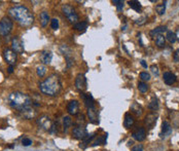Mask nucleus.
Listing matches in <instances>:
<instances>
[{"mask_svg":"<svg viewBox=\"0 0 179 151\" xmlns=\"http://www.w3.org/2000/svg\"><path fill=\"white\" fill-rule=\"evenodd\" d=\"M172 134V128L168 121H163L162 123V133H160V137L166 138Z\"/></svg>","mask_w":179,"mask_h":151,"instance_id":"nucleus-19","label":"nucleus"},{"mask_svg":"<svg viewBox=\"0 0 179 151\" xmlns=\"http://www.w3.org/2000/svg\"><path fill=\"white\" fill-rule=\"evenodd\" d=\"M148 85H147V83H145L143 81H141V82H139L138 83V89L141 92H146L148 91Z\"/></svg>","mask_w":179,"mask_h":151,"instance_id":"nucleus-34","label":"nucleus"},{"mask_svg":"<svg viewBox=\"0 0 179 151\" xmlns=\"http://www.w3.org/2000/svg\"><path fill=\"white\" fill-rule=\"evenodd\" d=\"M51 26L54 30H58L59 29V21L57 18H52L51 21Z\"/></svg>","mask_w":179,"mask_h":151,"instance_id":"nucleus-38","label":"nucleus"},{"mask_svg":"<svg viewBox=\"0 0 179 151\" xmlns=\"http://www.w3.org/2000/svg\"><path fill=\"white\" fill-rule=\"evenodd\" d=\"M8 14L22 27H30L34 23L33 14L29 8L24 5L12 6L8 9Z\"/></svg>","mask_w":179,"mask_h":151,"instance_id":"nucleus-1","label":"nucleus"},{"mask_svg":"<svg viewBox=\"0 0 179 151\" xmlns=\"http://www.w3.org/2000/svg\"><path fill=\"white\" fill-rule=\"evenodd\" d=\"M132 137H133V139L137 140L138 142H141V141L144 140L145 137H146V131H145L144 128H140V129H136V131L133 133Z\"/></svg>","mask_w":179,"mask_h":151,"instance_id":"nucleus-16","label":"nucleus"},{"mask_svg":"<svg viewBox=\"0 0 179 151\" xmlns=\"http://www.w3.org/2000/svg\"><path fill=\"white\" fill-rule=\"evenodd\" d=\"M40 25H41V27H46V25L48 24V21L51 20V18H49L48 14L46 11H42L40 12Z\"/></svg>","mask_w":179,"mask_h":151,"instance_id":"nucleus-23","label":"nucleus"},{"mask_svg":"<svg viewBox=\"0 0 179 151\" xmlns=\"http://www.w3.org/2000/svg\"><path fill=\"white\" fill-rule=\"evenodd\" d=\"M36 73L39 77H43L46 73V67L44 65H40V66L36 68Z\"/></svg>","mask_w":179,"mask_h":151,"instance_id":"nucleus-32","label":"nucleus"},{"mask_svg":"<svg viewBox=\"0 0 179 151\" xmlns=\"http://www.w3.org/2000/svg\"><path fill=\"white\" fill-rule=\"evenodd\" d=\"M3 58L6 63L9 64V66H14L18 60V54H15L10 48H4L3 49Z\"/></svg>","mask_w":179,"mask_h":151,"instance_id":"nucleus-7","label":"nucleus"},{"mask_svg":"<svg viewBox=\"0 0 179 151\" xmlns=\"http://www.w3.org/2000/svg\"><path fill=\"white\" fill-rule=\"evenodd\" d=\"M106 141H107V134L104 135V136H101V137H99L97 140H96L94 143H93L92 146H97V145H104V144H106Z\"/></svg>","mask_w":179,"mask_h":151,"instance_id":"nucleus-30","label":"nucleus"},{"mask_svg":"<svg viewBox=\"0 0 179 151\" xmlns=\"http://www.w3.org/2000/svg\"><path fill=\"white\" fill-rule=\"evenodd\" d=\"M145 20H146V17H143L142 18H140V20L136 21V24H139V25H142L145 23Z\"/></svg>","mask_w":179,"mask_h":151,"instance_id":"nucleus-43","label":"nucleus"},{"mask_svg":"<svg viewBox=\"0 0 179 151\" xmlns=\"http://www.w3.org/2000/svg\"><path fill=\"white\" fill-rule=\"evenodd\" d=\"M173 58H174L175 62H178V63H179V49H177V51L174 52V55H173Z\"/></svg>","mask_w":179,"mask_h":151,"instance_id":"nucleus-42","label":"nucleus"},{"mask_svg":"<svg viewBox=\"0 0 179 151\" xmlns=\"http://www.w3.org/2000/svg\"><path fill=\"white\" fill-rule=\"evenodd\" d=\"M81 98L83 102H85V105L86 108H92V107H95V100L93 98V96L91 94H83L81 92Z\"/></svg>","mask_w":179,"mask_h":151,"instance_id":"nucleus-17","label":"nucleus"},{"mask_svg":"<svg viewBox=\"0 0 179 151\" xmlns=\"http://www.w3.org/2000/svg\"><path fill=\"white\" fill-rule=\"evenodd\" d=\"M175 35H176V39H178V41H179V27L177 28V30H176Z\"/></svg>","mask_w":179,"mask_h":151,"instance_id":"nucleus-45","label":"nucleus"},{"mask_svg":"<svg viewBox=\"0 0 179 151\" xmlns=\"http://www.w3.org/2000/svg\"><path fill=\"white\" fill-rule=\"evenodd\" d=\"M37 123H38V125L40 128H42L43 129H45V131H49L52 125V120L49 119L48 116L46 115H42L40 116L38 119H37Z\"/></svg>","mask_w":179,"mask_h":151,"instance_id":"nucleus-11","label":"nucleus"},{"mask_svg":"<svg viewBox=\"0 0 179 151\" xmlns=\"http://www.w3.org/2000/svg\"><path fill=\"white\" fill-rule=\"evenodd\" d=\"M135 122V119L130 113H126L125 115V120H123V125H125L126 129H130L131 126L134 124Z\"/></svg>","mask_w":179,"mask_h":151,"instance_id":"nucleus-21","label":"nucleus"},{"mask_svg":"<svg viewBox=\"0 0 179 151\" xmlns=\"http://www.w3.org/2000/svg\"><path fill=\"white\" fill-rule=\"evenodd\" d=\"M148 108L152 111H156L159 109V100H157L156 97H153L152 100L150 101V103L148 104Z\"/></svg>","mask_w":179,"mask_h":151,"instance_id":"nucleus-28","label":"nucleus"},{"mask_svg":"<svg viewBox=\"0 0 179 151\" xmlns=\"http://www.w3.org/2000/svg\"><path fill=\"white\" fill-rule=\"evenodd\" d=\"M19 112H20V114L24 117V118H27V119L34 118V117L36 116V110L31 106L19 110Z\"/></svg>","mask_w":179,"mask_h":151,"instance_id":"nucleus-12","label":"nucleus"},{"mask_svg":"<svg viewBox=\"0 0 179 151\" xmlns=\"http://www.w3.org/2000/svg\"><path fill=\"white\" fill-rule=\"evenodd\" d=\"M113 3L116 6L117 11H122L123 10V0H114Z\"/></svg>","mask_w":179,"mask_h":151,"instance_id":"nucleus-36","label":"nucleus"},{"mask_svg":"<svg viewBox=\"0 0 179 151\" xmlns=\"http://www.w3.org/2000/svg\"><path fill=\"white\" fill-rule=\"evenodd\" d=\"M132 151H143V146H142L141 144L136 145V146L132 148Z\"/></svg>","mask_w":179,"mask_h":151,"instance_id":"nucleus-41","label":"nucleus"},{"mask_svg":"<svg viewBox=\"0 0 179 151\" xmlns=\"http://www.w3.org/2000/svg\"><path fill=\"white\" fill-rule=\"evenodd\" d=\"M72 135L77 140H85L89 137L88 131L85 128V125H76L75 128H73Z\"/></svg>","mask_w":179,"mask_h":151,"instance_id":"nucleus-8","label":"nucleus"},{"mask_svg":"<svg viewBox=\"0 0 179 151\" xmlns=\"http://www.w3.org/2000/svg\"><path fill=\"white\" fill-rule=\"evenodd\" d=\"M166 39L168 40L170 43H174L176 41L175 33L172 32V31H168V32H167V35H166Z\"/></svg>","mask_w":179,"mask_h":151,"instance_id":"nucleus-33","label":"nucleus"},{"mask_svg":"<svg viewBox=\"0 0 179 151\" xmlns=\"http://www.w3.org/2000/svg\"><path fill=\"white\" fill-rule=\"evenodd\" d=\"M75 88L77 91H79L80 92H85L86 89V78L82 73L77 74V76L75 78Z\"/></svg>","mask_w":179,"mask_h":151,"instance_id":"nucleus-10","label":"nucleus"},{"mask_svg":"<svg viewBox=\"0 0 179 151\" xmlns=\"http://www.w3.org/2000/svg\"><path fill=\"white\" fill-rule=\"evenodd\" d=\"M88 116H89L90 121L92 123H95V124L99 123V115H98V111L96 109V107L88 108Z\"/></svg>","mask_w":179,"mask_h":151,"instance_id":"nucleus-14","label":"nucleus"},{"mask_svg":"<svg viewBox=\"0 0 179 151\" xmlns=\"http://www.w3.org/2000/svg\"><path fill=\"white\" fill-rule=\"evenodd\" d=\"M7 72H8L9 74H11L12 72H14V66H9V67L7 68Z\"/></svg>","mask_w":179,"mask_h":151,"instance_id":"nucleus-44","label":"nucleus"},{"mask_svg":"<svg viewBox=\"0 0 179 151\" xmlns=\"http://www.w3.org/2000/svg\"><path fill=\"white\" fill-rule=\"evenodd\" d=\"M128 3H129L130 7L133 8L134 10L138 11V12L141 11V4H140V2H139V1H136V0H132V1H129Z\"/></svg>","mask_w":179,"mask_h":151,"instance_id":"nucleus-26","label":"nucleus"},{"mask_svg":"<svg viewBox=\"0 0 179 151\" xmlns=\"http://www.w3.org/2000/svg\"><path fill=\"white\" fill-rule=\"evenodd\" d=\"M71 124H72V119H71L70 116H65L63 118V128H64V131L67 132L68 129L70 128Z\"/></svg>","mask_w":179,"mask_h":151,"instance_id":"nucleus-27","label":"nucleus"},{"mask_svg":"<svg viewBox=\"0 0 179 151\" xmlns=\"http://www.w3.org/2000/svg\"><path fill=\"white\" fill-rule=\"evenodd\" d=\"M166 3H167V1H164L162 4H159V5L156 6V12L160 15H162V14H165V11H166Z\"/></svg>","mask_w":179,"mask_h":151,"instance_id":"nucleus-31","label":"nucleus"},{"mask_svg":"<svg viewBox=\"0 0 179 151\" xmlns=\"http://www.w3.org/2000/svg\"><path fill=\"white\" fill-rule=\"evenodd\" d=\"M52 60V52L51 51H41V54H40V61H41L43 64H45V65L51 64Z\"/></svg>","mask_w":179,"mask_h":151,"instance_id":"nucleus-18","label":"nucleus"},{"mask_svg":"<svg viewBox=\"0 0 179 151\" xmlns=\"http://www.w3.org/2000/svg\"><path fill=\"white\" fill-rule=\"evenodd\" d=\"M39 89L42 94L49 97H55L59 95L62 89L61 79L57 74H52L48 78L39 83Z\"/></svg>","mask_w":179,"mask_h":151,"instance_id":"nucleus-2","label":"nucleus"},{"mask_svg":"<svg viewBox=\"0 0 179 151\" xmlns=\"http://www.w3.org/2000/svg\"><path fill=\"white\" fill-rule=\"evenodd\" d=\"M31 144H32V141H31V139H29V138H24L23 141H22V145L25 147L30 146Z\"/></svg>","mask_w":179,"mask_h":151,"instance_id":"nucleus-39","label":"nucleus"},{"mask_svg":"<svg viewBox=\"0 0 179 151\" xmlns=\"http://www.w3.org/2000/svg\"><path fill=\"white\" fill-rule=\"evenodd\" d=\"M163 78H164L165 83L168 85H172L176 82V76H175V74H173L172 72H165L163 75Z\"/></svg>","mask_w":179,"mask_h":151,"instance_id":"nucleus-20","label":"nucleus"},{"mask_svg":"<svg viewBox=\"0 0 179 151\" xmlns=\"http://www.w3.org/2000/svg\"><path fill=\"white\" fill-rule=\"evenodd\" d=\"M73 28L77 31H85V29L88 28V23L86 22H77L76 24H74Z\"/></svg>","mask_w":179,"mask_h":151,"instance_id":"nucleus-25","label":"nucleus"},{"mask_svg":"<svg viewBox=\"0 0 179 151\" xmlns=\"http://www.w3.org/2000/svg\"><path fill=\"white\" fill-rule=\"evenodd\" d=\"M165 43H166V37L164 35L156 36V46H159V47H164V46H165Z\"/></svg>","mask_w":179,"mask_h":151,"instance_id":"nucleus-29","label":"nucleus"},{"mask_svg":"<svg viewBox=\"0 0 179 151\" xmlns=\"http://www.w3.org/2000/svg\"><path fill=\"white\" fill-rule=\"evenodd\" d=\"M131 111L133 113H135L136 115H138V116H140L141 114H142V107L140 106L139 104H137V103H133L132 105H131Z\"/></svg>","mask_w":179,"mask_h":151,"instance_id":"nucleus-24","label":"nucleus"},{"mask_svg":"<svg viewBox=\"0 0 179 151\" xmlns=\"http://www.w3.org/2000/svg\"><path fill=\"white\" fill-rule=\"evenodd\" d=\"M62 11L65 14L68 20H69L70 23L76 24L77 21H78V14H76L75 9H74L72 6L69 4H64L62 6Z\"/></svg>","mask_w":179,"mask_h":151,"instance_id":"nucleus-5","label":"nucleus"},{"mask_svg":"<svg viewBox=\"0 0 179 151\" xmlns=\"http://www.w3.org/2000/svg\"><path fill=\"white\" fill-rule=\"evenodd\" d=\"M14 23L9 17H3L0 21V35L1 36H7L11 32Z\"/></svg>","mask_w":179,"mask_h":151,"instance_id":"nucleus-4","label":"nucleus"},{"mask_svg":"<svg viewBox=\"0 0 179 151\" xmlns=\"http://www.w3.org/2000/svg\"><path fill=\"white\" fill-rule=\"evenodd\" d=\"M166 31H167L166 26H159V27H156V29L150 31V36L151 37H156L159 35H162V33L166 32Z\"/></svg>","mask_w":179,"mask_h":151,"instance_id":"nucleus-22","label":"nucleus"},{"mask_svg":"<svg viewBox=\"0 0 179 151\" xmlns=\"http://www.w3.org/2000/svg\"><path fill=\"white\" fill-rule=\"evenodd\" d=\"M7 101L8 104L18 111L24 109L26 107H29L32 104V100H31L29 96L21 92H14L11 94H9Z\"/></svg>","mask_w":179,"mask_h":151,"instance_id":"nucleus-3","label":"nucleus"},{"mask_svg":"<svg viewBox=\"0 0 179 151\" xmlns=\"http://www.w3.org/2000/svg\"><path fill=\"white\" fill-rule=\"evenodd\" d=\"M141 65H142V67H143V68H147V64L145 63L144 60H141Z\"/></svg>","mask_w":179,"mask_h":151,"instance_id":"nucleus-46","label":"nucleus"},{"mask_svg":"<svg viewBox=\"0 0 179 151\" xmlns=\"http://www.w3.org/2000/svg\"><path fill=\"white\" fill-rule=\"evenodd\" d=\"M78 109H79V104L76 100L70 101L67 105V111L71 115H77L78 114Z\"/></svg>","mask_w":179,"mask_h":151,"instance_id":"nucleus-13","label":"nucleus"},{"mask_svg":"<svg viewBox=\"0 0 179 151\" xmlns=\"http://www.w3.org/2000/svg\"><path fill=\"white\" fill-rule=\"evenodd\" d=\"M85 115L82 114H77V119H76V123L77 125H85Z\"/></svg>","mask_w":179,"mask_h":151,"instance_id":"nucleus-35","label":"nucleus"},{"mask_svg":"<svg viewBox=\"0 0 179 151\" xmlns=\"http://www.w3.org/2000/svg\"><path fill=\"white\" fill-rule=\"evenodd\" d=\"M140 78L143 81H149L150 80V75L147 72H141L140 73Z\"/></svg>","mask_w":179,"mask_h":151,"instance_id":"nucleus-37","label":"nucleus"},{"mask_svg":"<svg viewBox=\"0 0 179 151\" xmlns=\"http://www.w3.org/2000/svg\"><path fill=\"white\" fill-rule=\"evenodd\" d=\"M11 48L15 54H23L25 51L24 42L19 36H15L11 40Z\"/></svg>","mask_w":179,"mask_h":151,"instance_id":"nucleus-9","label":"nucleus"},{"mask_svg":"<svg viewBox=\"0 0 179 151\" xmlns=\"http://www.w3.org/2000/svg\"><path fill=\"white\" fill-rule=\"evenodd\" d=\"M60 51H62V54L64 55L65 59H66L67 67L68 68L72 67L74 65V59H73V52H72V51H71V48L68 47L67 45H61Z\"/></svg>","mask_w":179,"mask_h":151,"instance_id":"nucleus-6","label":"nucleus"},{"mask_svg":"<svg viewBox=\"0 0 179 151\" xmlns=\"http://www.w3.org/2000/svg\"><path fill=\"white\" fill-rule=\"evenodd\" d=\"M156 119H157L156 113H149V114H147L146 117H145L144 122H145V124L147 125V128L151 129L154 124H156Z\"/></svg>","mask_w":179,"mask_h":151,"instance_id":"nucleus-15","label":"nucleus"},{"mask_svg":"<svg viewBox=\"0 0 179 151\" xmlns=\"http://www.w3.org/2000/svg\"><path fill=\"white\" fill-rule=\"evenodd\" d=\"M150 70H151V72H152L154 75H159V68H157V66H156V65H152V66H150Z\"/></svg>","mask_w":179,"mask_h":151,"instance_id":"nucleus-40","label":"nucleus"}]
</instances>
